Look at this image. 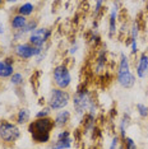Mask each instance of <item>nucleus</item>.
I'll return each mask as SVG.
<instances>
[{
  "label": "nucleus",
  "mask_w": 148,
  "mask_h": 149,
  "mask_svg": "<svg viewBox=\"0 0 148 149\" xmlns=\"http://www.w3.org/2000/svg\"><path fill=\"white\" fill-rule=\"evenodd\" d=\"M55 127L54 120L50 117L45 118H36L28 125V131L31 134L33 141L38 144L47 143L51 138V130Z\"/></svg>",
  "instance_id": "obj_1"
},
{
  "label": "nucleus",
  "mask_w": 148,
  "mask_h": 149,
  "mask_svg": "<svg viewBox=\"0 0 148 149\" xmlns=\"http://www.w3.org/2000/svg\"><path fill=\"white\" fill-rule=\"evenodd\" d=\"M117 83L123 88H132L135 84V75L130 70L129 57L125 54H120L119 66H117Z\"/></svg>",
  "instance_id": "obj_2"
},
{
  "label": "nucleus",
  "mask_w": 148,
  "mask_h": 149,
  "mask_svg": "<svg viewBox=\"0 0 148 149\" xmlns=\"http://www.w3.org/2000/svg\"><path fill=\"white\" fill-rule=\"evenodd\" d=\"M73 106L74 111L79 116H84L87 111H89V108L95 106V101L93 97L88 89H80L77 91L73 96Z\"/></svg>",
  "instance_id": "obj_3"
},
{
  "label": "nucleus",
  "mask_w": 148,
  "mask_h": 149,
  "mask_svg": "<svg viewBox=\"0 0 148 149\" xmlns=\"http://www.w3.org/2000/svg\"><path fill=\"white\" fill-rule=\"evenodd\" d=\"M70 102V94L64 89L59 88H52L50 92L49 100H47V106L51 108V111H59L64 110Z\"/></svg>",
  "instance_id": "obj_4"
},
{
  "label": "nucleus",
  "mask_w": 148,
  "mask_h": 149,
  "mask_svg": "<svg viewBox=\"0 0 148 149\" xmlns=\"http://www.w3.org/2000/svg\"><path fill=\"white\" fill-rule=\"evenodd\" d=\"M21 136V130L15 124L3 120L0 124V138L6 145L15 143Z\"/></svg>",
  "instance_id": "obj_5"
},
{
  "label": "nucleus",
  "mask_w": 148,
  "mask_h": 149,
  "mask_svg": "<svg viewBox=\"0 0 148 149\" xmlns=\"http://www.w3.org/2000/svg\"><path fill=\"white\" fill-rule=\"evenodd\" d=\"M52 79H54V83H55L56 88H59V89H66L70 86V83H72V75H70L68 66L61 64V65H58L54 68Z\"/></svg>",
  "instance_id": "obj_6"
},
{
  "label": "nucleus",
  "mask_w": 148,
  "mask_h": 149,
  "mask_svg": "<svg viewBox=\"0 0 148 149\" xmlns=\"http://www.w3.org/2000/svg\"><path fill=\"white\" fill-rule=\"evenodd\" d=\"M50 37H51V29L45 27H37L28 36V43L33 47H43Z\"/></svg>",
  "instance_id": "obj_7"
},
{
  "label": "nucleus",
  "mask_w": 148,
  "mask_h": 149,
  "mask_svg": "<svg viewBox=\"0 0 148 149\" xmlns=\"http://www.w3.org/2000/svg\"><path fill=\"white\" fill-rule=\"evenodd\" d=\"M14 55L22 60H29L35 57V47L28 42H21L14 46Z\"/></svg>",
  "instance_id": "obj_8"
},
{
  "label": "nucleus",
  "mask_w": 148,
  "mask_h": 149,
  "mask_svg": "<svg viewBox=\"0 0 148 149\" xmlns=\"http://www.w3.org/2000/svg\"><path fill=\"white\" fill-rule=\"evenodd\" d=\"M72 148V136L68 130H63L56 135V140L51 144V149H70Z\"/></svg>",
  "instance_id": "obj_9"
},
{
  "label": "nucleus",
  "mask_w": 148,
  "mask_h": 149,
  "mask_svg": "<svg viewBox=\"0 0 148 149\" xmlns=\"http://www.w3.org/2000/svg\"><path fill=\"white\" fill-rule=\"evenodd\" d=\"M14 74V59L5 57L0 61V78H10Z\"/></svg>",
  "instance_id": "obj_10"
},
{
  "label": "nucleus",
  "mask_w": 148,
  "mask_h": 149,
  "mask_svg": "<svg viewBox=\"0 0 148 149\" xmlns=\"http://www.w3.org/2000/svg\"><path fill=\"white\" fill-rule=\"evenodd\" d=\"M135 73L139 79H143V78L147 77V74H148V55L147 54H142L139 56L138 63H137V68H135Z\"/></svg>",
  "instance_id": "obj_11"
},
{
  "label": "nucleus",
  "mask_w": 148,
  "mask_h": 149,
  "mask_svg": "<svg viewBox=\"0 0 148 149\" xmlns=\"http://www.w3.org/2000/svg\"><path fill=\"white\" fill-rule=\"evenodd\" d=\"M70 111L68 110H63V111H59L56 113L55 118H54V125L55 127H64L68 125V123L70 121Z\"/></svg>",
  "instance_id": "obj_12"
},
{
  "label": "nucleus",
  "mask_w": 148,
  "mask_h": 149,
  "mask_svg": "<svg viewBox=\"0 0 148 149\" xmlns=\"http://www.w3.org/2000/svg\"><path fill=\"white\" fill-rule=\"evenodd\" d=\"M138 37H139V23L134 22L132 28H130V47H132V54L138 52Z\"/></svg>",
  "instance_id": "obj_13"
},
{
  "label": "nucleus",
  "mask_w": 148,
  "mask_h": 149,
  "mask_svg": "<svg viewBox=\"0 0 148 149\" xmlns=\"http://www.w3.org/2000/svg\"><path fill=\"white\" fill-rule=\"evenodd\" d=\"M117 3L114 4V8H111L110 12V18H109V36L114 37L117 31L116 28V21H117V8H116Z\"/></svg>",
  "instance_id": "obj_14"
},
{
  "label": "nucleus",
  "mask_w": 148,
  "mask_h": 149,
  "mask_svg": "<svg viewBox=\"0 0 148 149\" xmlns=\"http://www.w3.org/2000/svg\"><path fill=\"white\" fill-rule=\"evenodd\" d=\"M37 24H38V22H37L36 19H31V21H28V22H27V24L24 26V28L14 33V38L19 40V38H22L24 35H27V33H29V35H31V33L37 28Z\"/></svg>",
  "instance_id": "obj_15"
},
{
  "label": "nucleus",
  "mask_w": 148,
  "mask_h": 149,
  "mask_svg": "<svg viewBox=\"0 0 148 149\" xmlns=\"http://www.w3.org/2000/svg\"><path fill=\"white\" fill-rule=\"evenodd\" d=\"M27 18L26 17H23V15H19L18 13L17 14H14L10 18V26H12V28L14 29L15 32H18V31H21V29L24 28V26L27 24Z\"/></svg>",
  "instance_id": "obj_16"
},
{
  "label": "nucleus",
  "mask_w": 148,
  "mask_h": 149,
  "mask_svg": "<svg viewBox=\"0 0 148 149\" xmlns=\"http://www.w3.org/2000/svg\"><path fill=\"white\" fill-rule=\"evenodd\" d=\"M29 118H31V112H29V110L27 107H22L21 110L17 112V124L18 125H24L29 121Z\"/></svg>",
  "instance_id": "obj_17"
},
{
  "label": "nucleus",
  "mask_w": 148,
  "mask_h": 149,
  "mask_svg": "<svg viewBox=\"0 0 148 149\" xmlns=\"http://www.w3.org/2000/svg\"><path fill=\"white\" fill-rule=\"evenodd\" d=\"M106 51L105 50H102L98 56H97V60H96V65H95V70L97 74H101L105 72V63H106Z\"/></svg>",
  "instance_id": "obj_18"
},
{
  "label": "nucleus",
  "mask_w": 148,
  "mask_h": 149,
  "mask_svg": "<svg viewBox=\"0 0 148 149\" xmlns=\"http://www.w3.org/2000/svg\"><path fill=\"white\" fill-rule=\"evenodd\" d=\"M17 12H18L19 15H23L27 18V17L33 14V12H35V5H33L32 3H24V4H22L17 9Z\"/></svg>",
  "instance_id": "obj_19"
},
{
  "label": "nucleus",
  "mask_w": 148,
  "mask_h": 149,
  "mask_svg": "<svg viewBox=\"0 0 148 149\" xmlns=\"http://www.w3.org/2000/svg\"><path fill=\"white\" fill-rule=\"evenodd\" d=\"M129 124H130V116H129V113H125L123 120L120 121V135H121L123 139H125V133H126V129Z\"/></svg>",
  "instance_id": "obj_20"
},
{
  "label": "nucleus",
  "mask_w": 148,
  "mask_h": 149,
  "mask_svg": "<svg viewBox=\"0 0 148 149\" xmlns=\"http://www.w3.org/2000/svg\"><path fill=\"white\" fill-rule=\"evenodd\" d=\"M24 82V77H23L22 73H14L10 77V83L13 86H21Z\"/></svg>",
  "instance_id": "obj_21"
},
{
  "label": "nucleus",
  "mask_w": 148,
  "mask_h": 149,
  "mask_svg": "<svg viewBox=\"0 0 148 149\" xmlns=\"http://www.w3.org/2000/svg\"><path fill=\"white\" fill-rule=\"evenodd\" d=\"M135 107H137V112L140 117L143 118L148 117V106H146L144 103H137Z\"/></svg>",
  "instance_id": "obj_22"
},
{
  "label": "nucleus",
  "mask_w": 148,
  "mask_h": 149,
  "mask_svg": "<svg viewBox=\"0 0 148 149\" xmlns=\"http://www.w3.org/2000/svg\"><path fill=\"white\" fill-rule=\"evenodd\" d=\"M50 113H51V108L49 106L47 107H43L38 112L36 113V118H45V117H50Z\"/></svg>",
  "instance_id": "obj_23"
},
{
  "label": "nucleus",
  "mask_w": 148,
  "mask_h": 149,
  "mask_svg": "<svg viewBox=\"0 0 148 149\" xmlns=\"http://www.w3.org/2000/svg\"><path fill=\"white\" fill-rule=\"evenodd\" d=\"M124 145H125V149H138L135 141L132 138H128V136H125V139H124Z\"/></svg>",
  "instance_id": "obj_24"
},
{
  "label": "nucleus",
  "mask_w": 148,
  "mask_h": 149,
  "mask_svg": "<svg viewBox=\"0 0 148 149\" xmlns=\"http://www.w3.org/2000/svg\"><path fill=\"white\" fill-rule=\"evenodd\" d=\"M117 147H119V136L115 135V136L112 138V140H111V144H110L109 149H119Z\"/></svg>",
  "instance_id": "obj_25"
},
{
  "label": "nucleus",
  "mask_w": 148,
  "mask_h": 149,
  "mask_svg": "<svg viewBox=\"0 0 148 149\" xmlns=\"http://www.w3.org/2000/svg\"><path fill=\"white\" fill-rule=\"evenodd\" d=\"M102 6H103V1H101V0L96 1V4H95V15L96 17L100 14L101 10H102Z\"/></svg>",
  "instance_id": "obj_26"
},
{
  "label": "nucleus",
  "mask_w": 148,
  "mask_h": 149,
  "mask_svg": "<svg viewBox=\"0 0 148 149\" xmlns=\"http://www.w3.org/2000/svg\"><path fill=\"white\" fill-rule=\"evenodd\" d=\"M77 51H78V43L74 42L73 45L70 46V49H69V54H70V55H74Z\"/></svg>",
  "instance_id": "obj_27"
},
{
  "label": "nucleus",
  "mask_w": 148,
  "mask_h": 149,
  "mask_svg": "<svg viewBox=\"0 0 148 149\" xmlns=\"http://www.w3.org/2000/svg\"><path fill=\"white\" fill-rule=\"evenodd\" d=\"M5 33V26L3 24V22H0V35H4Z\"/></svg>",
  "instance_id": "obj_28"
},
{
  "label": "nucleus",
  "mask_w": 148,
  "mask_h": 149,
  "mask_svg": "<svg viewBox=\"0 0 148 149\" xmlns=\"http://www.w3.org/2000/svg\"><path fill=\"white\" fill-rule=\"evenodd\" d=\"M4 149H13V148H12V147H9V145H6V147H5Z\"/></svg>",
  "instance_id": "obj_29"
},
{
  "label": "nucleus",
  "mask_w": 148,
  "mask_h": 149,
  "mask_svg": "<svg viewBox=\"0 0 148 149\" xmlns=\"http://www.w3.org/2000/svg\"><path fill=\"white\" fill-rule=\"evenodd\" d=\"M3 4V1H1V0H0V5H1Z\"/></svg>",
  "instance_id": "obj_30"
},
{
  "label": "nucleus",
  "mask_w": 148,
  "mask_h": 149,
  "mask_svg": "<svg viewBox=\"0 0 148 149\" xmlns=\"http://www.w3.org/2000/svg\"><path fill=\"white\" fill-rule=\"evenodd\" d=\"M0 124H1V120H0Z\"/></svg>",
  "instance_id": "obj_31"
}]
</instances>
